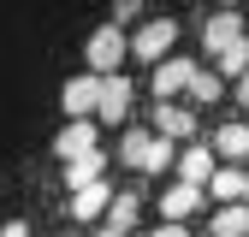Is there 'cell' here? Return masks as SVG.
<instances>
[{"instance_id": "2", "label": "cell", "mask_w": 249, "mask_h": 237, "mask_svg": "<svg viewBox=\"0 0 249 237\" xmlns=\"http://www.w3.org/2000/svg\"><path fill=\"white\" fill-rule=\"evenodd\" d=\"M172 42H178V24L172 18H142V30L131 36V53L148 59V66H160V59H172Z\"/></svg>"}, {"instance_id": "18", "label": "cell", "mask_w": 249, "mask_h": 237, "mask_svg": "<svg viewBox=\"0 0 249 237\" xmlns=\"http://www.w3.org/2000/svg\"><path fill=\"white\" fill-rule=\"evenodd\" d=\"M220 83H226L220 71H202V66H196V77H190V89H184V95H190L196 107H208V101H220Z\"/></svg>"}, {"instance_id": "16", "label": "cell", "mask_w": 249, "mask_h": 237, "mask_svg": "<svg viewBox=\"0 0 249 237\" xmlns=\"http://www.w3.org/2000/svg\"><path fill=\"white\" fill-rule=\"evenodd\" d=\"M148 142H154V131H142V125H131V131L119 136V160L142 172V154H148Z\"/></svg>"}, {"instance_id": "9", "label": "cell", "mask_w": 249, "mask_h": 237, "mask_svg": "<svg viewBox=\"0 0 249 237\" xmlns=\"http://www.w3.org/2000/svg\"><path fill=\"white\" fill-rule=\"evenodd\" d=\"M190 77H196V59H160V66H154V95L160 101H172V95H184V89H190Z\"/></svg>"}, {"instance_id": "24", "label": "cell", "mask_w": 249, "mask_h": 237, "mask_svg": "<svg viewBox=\"0 0 249 237\" xmlns=\"http://www.w3.org/2000/svg\"><path fill=\"white\" fill-rule=\"evenodd\" d=\"M231 95H237V101H243V107H249V71H243V77H237V89H231Z\"/></svg>"}, {"instance_id": "11", "label": "cell", "mask_w": 249, "mask_h": 237, "mask_svg": "<svg viewBox=\"0 0 249 237\" xmlns=\"http://www.w3.org/2000/svg\"><path fill=\"white\" fill-rule=\"evenodd\" d=\"M107 207H113L107 178H101V184H89V190H71V220H101Z\"/></svg>"}, {"instance_id": "23", "label": "cell", "mask_w": 249, "mask_h": 237, "mask_svg": "<svg viewBox=\"0 0 249 237\" xmlns=\"http://www.w3.org/2000/svg\"><path fill=\"white\" fill-rule=\"evenodd\" d=\"M0 237H30V225H24V220H12V225H0Z\"/></svg>"}, {"instance_id": "1", "label": "cell", "mask_w": 249, "mask_h": 237, "mask_svg": "<svg viewBox=\"0 0 249 237\" xmlns=\"http://www.w3.org/2000/svg\"><path fill=\"white\" fill-rule=\"evenodd\" d=\"M124 53H131V42H124V30H113V24L89 30V42H83V59H89V71H95V77L124 71Z\"/></svg>"}, {"instance_id": "3", "label": "cell", "mask_w": 249, "mask_h": 237, "mask_svg": "<svg viewBox=\"0 0 249 237\" xmlns=\"http://www.w3.org/2000/svg\"><path fill=\"white\" fill-rule=\"evenodd\" d=\"M59 107H66L71 118H95V107H101V77H95V71L71 77L66 89H59Z\"/></svg>"}, {"instance_id": "27", "label": "cell", "mask_w": 249, "mask_h": 237, "mask_svg": "<svg viewBox=\"0 0 249 237\" xmlns=\"http://www.w3.org/2000/svg\"><path fill=\"white\" fill-rule=\"evenodd\" d=\"M66 237H71V231H66Z\"/></svg>"}, {"instance_id": "10", "label": "cell", "mask_w": 249, "mask_h": 237, "mask_svg": "<svg viewBox=\"0 0 249 237\" xmlns=\"http://www.w3.org/2000/svg\"><path fill=\"white\" fill-rule=\"evenodd\" d=\"M202 202H208V190H190V184H178V178H172L166 196H160V214H166L172 225H184L190 214H202Z\"/></svg>"}, {"instance_id": "21", "label": "cell", "mask_w": 249, "mask_h": 237, "mask_svg": "<svg viewBox=\"0 0 249 237\" xmlns=\"http://www.w3.org/2000/svg\"><path fill=\"white\" fill-rule=\"evenodd\" d=\"M124 24H142V0H119L113 6V30H124Z\"/></svg>"}, {"instance_id": "4", "label": "cell", "mask_w": 249, "mask_h": 237, "mask_svg": "<svg viewBox=\"0 0 249 237\" xmlns=\"http://www.w3.org/2000/svg\"><path fill=\"white\" fill-rule=\"evenodd\" d=\"M178 184H190V190H208V178L213 172H220V160H213V148L208 142H190V148H184V154H178Z\"/></svg>"}, {"instance_id": "25", "label": "cell", "mask_w": 249, "mask_h": 237, "mask_svg": "<svg viewBox=\"0 0 249 237\" xmlns=\"http://www.w3.org/2000/svg\"><path fill=\"white\" fill-rule=\"evenodd\" d=\"M95 237H131V231H113V225H101V231H95Z\"/></svg>"}, {"instance_id": "20", "label": "cell", "mask_w": 249, "mask_h": 237, "mask_svg": "<svg viewBox=\"0 0 249 237\" xmlns=\"http://www.w3.org/2000/svg\"><path fill=\"white\" fill-rule=\"evenodd\" d=\"M166 166H178V154H172V142H166V136H154V142H148V154H142V172H166Z\"/></svg>"}, {"instance_id": "22", "label": "cell", "mask_w": 249, "mask_h": 237, "mask_svg": "<svg viewBox=\"0 0 249 237\" xmlns=\"http://www.w3.org/2000/svg\"><path fill=\"white\" fill-rule=\"evenodd\" d=\"M148 237H190V231H184V225H172V220H166V225H154Z\"/></svg>"}, {"instance_id": "12", "label": "cell", "mask_w": 249, "mask_h": 237, "mask_svg": "<svg viewBox=\"0 0 249 237\" xmlns=\"http://www.w3.org/2000/svg\"><path fill=\"white\" fill-rule=\"evenodd\" d=\"M208 148H213V160H249V125H220Z\"/></svg>"}, {"instance_id": "6", "label": "cell", "mask_w": 249, "mask_h": 237, "mask_svg": "<svg viewBox=\"0 0 249 237\" xmlns=\"http://www.w3.org/2000/svg\"><path fill=\"white\" fill-rule=\"evenodd\" d=\"M154 136H166V142H190V136H196V113L178 107V101H154Z\"/></svg>"}, {"instance_id": "13", "label": "cell", "mask_w": 249, "mask_h": 237, "mask_svg": "<svg viewBox=\"0 0 249 237\" xmlns=\"http://www.w3.org/2000/svg\"><path fill=\"white\" fill-rule=\"evenodd\" d=\"M208 196L220 202V207H231V202H243V166H220L208 178Z\"/></svg>"}, {"instance_id": "15", "label": "cell", "mask_w": 249, "mask_h": 237, "mask_svg": "<svg viewBox=\"0 0 249 237\" xmlns=\"http://www.w3.org/2000/svg\"><path fill=\"white\" fill-rule=\"evenodd\" d=\"M213 237H249V207H243V202L213 207Z\"/></svg>"}, {"instance_id": "8", "label": "cell", "mask_w": 249, "mask_h": 237, "mask_svg": "<svg viewBox=\"0 0 249 237\" xmlns=\"http://www.w3.org/2000/svg\"><path fill=\"white\" fill-rule=\"evenodd\" d=\"M53 154L66 160V166H71L77 154H95V118H71V125L53 136Z\"/></svg>"}, {"instance_id": "5", "label": "cell", "mask_w": 249, "mask_h": 237, "mask_svg": "<svg viewBox=\"0 0 249 237\" xmlns=\"http://www.w3.org/2000/svg\"><path fill=\"white\" fill-rule=\"evenodd\" d=\"M243 24H249V18H243L237 6H220V12H208V24H202V42H208V53H220V48H231L237 36H249Z\"/></svg>"}, {"instance_id": "7", "label": "cell", "mask_w": 249, "mask_h": 237, "mask_svg": "<svg viewBox=\"0 0 249 237\" xmlns=\"http://www.w3.org/2000/svg\"><path fill=\"white\" fill-rule=\"evenodd\" d=\"M95 118H101V125H119V118H131V77H124V71L101 77V107H95Z\"/></svg>"}, {"instance_id": "19", "label": "cell", "mask_w": 249, "mask_h": 237, "mask_svg": "<svg viewBox=\"0 0 249 237\" xmlns=\"http://www.w3.org/2000/svg\"><path fill=\"white\" fill-rule=\"evenodd\" d=\"M137 207H142V202H137V190H124V196H113V207H107V225H113V231H131V220H137Z\"/></svg>"}, {"instance_id": "26", "label": "cell", "mask_w": 249, "mask_h": 237, "mask_svg": "<svg viewBox=\"0 0 249 237\" xmlns=\"http://www.w3.org/2000/svg\"><path fill=\"white\" fill-rule=\"evenodd\" d=\"M243 207H249V172H243Z\"/></svg>"}, {"instance_id": "17", "label": "cell", "mask_w": 249, "mask_h": 237, "mask_svg": "<svg viewBox=\"0 0 249 237\" xmlns=\"http://www.w3.org/2000/svg\"><path fill=\"white\" fill-rule=\"evenodd\" d=\"M213 66H220V77H243V71H249V36H237L231 48H220Z\"/></svg>"}, {"instance_id": "14", "label": "cell", "mask_w": 249, "mask_h": 237, "mask_svg": "<svg viewBox=\"0 0 249 237\" xmlns=\"http://www.w3.org/2000/svg\"><path fill=\"white\" fill-rule=\"evenodd\" d=\"M101 172H107V154H101V148H95V154H77V160L66 166L71 190H89V184H101Z\"/></svg>"}]
</instances>
